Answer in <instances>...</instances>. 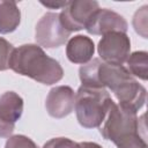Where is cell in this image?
<instances>
[{"label":"cell","instance_id":"cell-1","mask_svg":"<svg viewBox=\"0 0 148 148\" xmlns=\"http://www.w3.org/2000/svg\"><path fill=\"white\" fill-rule=\"evenodd\" d=\"M8 66L15 73L43 84H53L64 76L60 64L37 44H24L14 49Z\"/></svg>","mask_w":148,"mask_h":148},{"label":"cell","instance_id":"cell-2","mask_svg":"<svg viewBox=\"0 0 148 148\" xmlns=\"http://www.w3.org/2000/svg\"><path fill=\"white\" fill-rule=\"evenodd\" d=\"M113 101L104 88L81 86L75 95L74 110L79 124L86 128L98 127L113 105Z\"/></svg>","mask_w":148,"mask_h":148},{"label":"cell","instance_id":"cell-3","mask_svg":"<svg viewBox=\"0 0 148 148\" xmlns=\"http://www.w3.org/2000/svg\"><path fill=\"white\" fill-rule=\"evenodd\" d=\"M106 116L108 118L101 128V134L104 139L116 143L127 134L139 133L140 125L136 111L113 103Z\"/></svg>","mask_w":148,"mask_h":148},{"label":"cell","instance_id":"cell-4","mask_svg":"<svg viewBox=\"0 0 148 148\" xmlns=\"http://www.w3.org/2000/svg\"><path fill=\"white\" fill-rule=\"evenodd\" d=\"M99 8L97 1L91 0H75L68 1L59 14L61 25L68 31H77L86 29L92 14Z\"/></svg>","mask_w":148,"mask_h":148},{"label":"cell","instance_id":"cell-5","mask_svg":"<svg viewBox=\"0 0 148 148\" xmlns=\"http://www.w3.org/2000/svg\"><path fill=\"white\" fill-rule=\"evenodd\" d=\"M98 54L106 64L123 65L131 50V42L125 32L111 31L103 35L98 43Z\"/></svg>","mask_w":148,"mask_h":148},{"label":"cell","instance_id":"cell-6","mask_svg":"<svg viewBox=\"0 0 148 148\" xmlns=\"http://www.w3.org/2000/svg\"><path fill=\"white\" fill-rule=\"evenodd\" d=\"M68 32L60 23L58 13H46L36 25V40L42 47H58L67 40Z\"/></svg>","mask_w":148,"mask_h":148},{"label":"cell","instance_id":"cell-7","mask_svg":"<svg viewBox=\"0 0 148 148\" xmlns=\"http://www.w3.org/2000/svg\"><path fill=\"white\" fill-rule=\"evenodd\" d=\"M23 112V99L14 91L0 96V138H8Z\"/></svg>","mask_w":148,"mask_h":148},{"label":"cell","instance_id":"cell-8","mask_svg":"<svg viewBox=\"0 0 148 148\" xmlns=\"http://www.w3.org/2000/svg\"><path fill=\"white\" fill-rule=\"evenodd\" d=\"M86 30L92 35H105L111 31L126 32L127 22L116 12L108 8H98L89 20Z\"/></svg>","mask_w":148,"mask_h":148},{"label":"cell","instance_id":"cell-9","mask_svg":"<svg viewBox=\"0 0 148 148\" xmlns=\"http://www.w3.org/2000/svg\"><path fill=\"white\" fill-rule=\"evenodd\" d=\"M74 102L75 96L73 89L68 86H59L50 90L46 97L45 106L51 117L60 119L73 111Z\"/></svg>","mask_w":148,"mask_h":148},{"label":"cell","instance_id":"cell-10","mask_svg":"<svg viewBox=\"0 0 148 148\" xmlns=\"http://www.w3.org/2000/svg\"><path fill=\"white\" fill-rule=\"evenodd\" d=\"M95 52L94 42L83 35L72 37L66 46V56L74 64H87L91 60Z\"/></svg>","mask_w":148,"mask_h":148},{"label":"cell","instance_id":"cell-11","mask_svg":"<svg viewBox=\"0 0 148 148\" xmlns=\"http://www.w3.org/2000/svg\"><path fill=\"white\" fill-rule=\"evenodd\" d=\"M21 12L15 1L0 0V34L13 32L20 24Z\"/></svg>","mask_w":148,"mask_h":148},{"label":"cell","instance_id":"cell-12","mask_svg":"<svg viewBox=\"0 0 148 148\" xmlns=\"http://www.w3.org/2000/svg\"><path fill=\"white\" fill-rule=\"evenodd\" d=\"M147 52L145 51H136L128 56L127 58V65H128V72L139 79L146 81L148 77V57Z\"/></svg>","mask_w":148,"mask_h":148},{"label":"cell","instance_id":"cell-13","mask_svg":"<svg viewBox=\"0 0 148 148\" xmlns=\"http://www.w3.org/2000/svg\"><path fill=\"white\" fill-rule=\"evenodd\" d=\"M118 148H147V142L140 133H131L116 142Z\"/></svg>","mask_w":148,"mask_h":148},{"label":"cell","instance_id":"cell-14","mask_svg":"<svg viewBox=\"0 0 148 148\" xmlns=\"http://www.w3.org/2000/svg\"><path fill=\"white\" fill-rule=\"evenodd\" d=\"M5 148H38V146L25 135H14L7 140Z\"/></svg>","mask_w":148,"mask_h":148},{"label":"cell","instance_id":"cell-15","mask_svg":"<svg viewBox=\"0 0 148 148\" xmlns=\"http://www.w3.org/2000/svg\"><path fill=\"white\" fill-rule=\"evenodd\" d=\"M13 50V45L5 38L0 37V71H6L9 68L8 64Z\"/></svg>","mask_w":148,"mask_h":148},{"label":"cell","instance_id":"cell-16","mask_svg":"<svg viewBox=\"0 0 148 148\" xmlns=\"http://www.w3.org/2000/svg\"><path fill=\"white\" fill-rule=\"evenodd\" d=\"M43 148H80V145L68 138H54L47 141Z\"/></svg>","mask_w":148,"mask_h":148},{"label":"cell","instance_id":"cell-17","mask_svg":"<svg viewBox=\"0 0 148 148\" xmlns=\"http://www.w3.org/2000/svg\"><path fill=\"white\" fill-rule=\"evenodd\" d=\"M40 3L47 8H51V9H59V8H64L68 1H61V0H50V1H40Z\"/></svg>","mask_w":148,"mask_h":148},{"label":"cell","instance_id":"cell-18","mask_svg":"<svg viewBox=\"0 0 148 148\" xmlns=\"http://www.w3.org/2000/svg\"><path fill=\"white\" fill-rule=\"evenodd\" d=\"M80 148H102L96 142H80Z\"/></svg>","mask_w":148,"mask_h":148}]
</instances>
